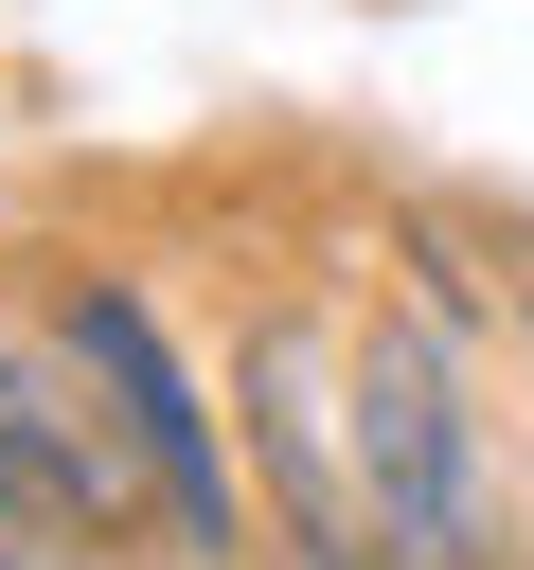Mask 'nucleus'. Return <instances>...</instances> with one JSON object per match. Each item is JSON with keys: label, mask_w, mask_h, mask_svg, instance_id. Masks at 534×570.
<instances>
[{"label": "nucleus", "mask_w": 534, "mask_h": 570, "mask_svg": "<svg viewBox=\"0 0 534 570\" xmlns=\"http://www.w3.org/2000/svg\"><path fill=\"white\" fill-rule=\"evenodd\" d=\"M0 570H107V552H36V534H18V552H0Z\"/></svg>", "instance_id": "nucleus-5"}, {"label": "nucleus", "mask_w": 534, "mask_h": 570, "mask_svg": "<svg viewBox=\"0 0 534 570\" xmlns=\"http://www.w3.org/2000/svg\"><path fill=\"white\" fill-rule=\"evenodd\" d=\"M481 356L498 338L427 321L409 285H356V499H374V570H516Z\"/></svg>", "instance_id": "nucleus-1"}, {"label": "nucleus", "mask_w": 534, "mask_h": 570, "mask_svg": "<svg viewBox=\"0 0 534 570\" xmlns=\"http://www.w3.org/2000/svg\"><path fill=\"white\" fill-rule=\"evenodd\" d=\"M36 321H53V338H71V374L125 410L142 481H160V517H178V570H249V552H267L249 428L214 410V374L178 356V321L142 303V267H53V285H36Z\"/></svg>", "instance_id": "nucleus-2"}, {"label": "nucleus", "mask_w": 534, "mask_h": 570, "mask_svg": "<svg viewBox=\"0 0 534 570\" xmlns=\"http://www.w3.org/2000/svg\"><path fill=\"white\" fill-rule=\"evenodd\" d=\"M0 534L107 552V570L178 552V517H160V481H142V445H125V410L71 374V338H53L36 303H0Z\"/></svg>", "instance_id": "nucleus-4"}, {"label": "nucleus", "mask_w": 534, "mask_h": 570, "mask_svg": "<svg viewBox=\"0 0 534 570\" xmlns=\"http://www.w3.org/2000/svg\"><path fill=\"white\" fill-rule=\"evenodd\" d=\"M231 428H249L267 570H374V499H356V303L267 285L231 321Z\"/></svg>", "instance_id": "nucleus-3"}, {"label": "nucleus", "mask_w": 534, "mask_h": 570, "mask_svg": "<svg viewBox=\"0 0 534 570\" xmlns=\"http://www.w3.org/2000/svg\"><path fill=\"white\" fill-rule=\"evenodd\" d=\"M0 552H18V534H0Z\"/></svg>", "instance_id": "nucleus-6"}]
</instances>
